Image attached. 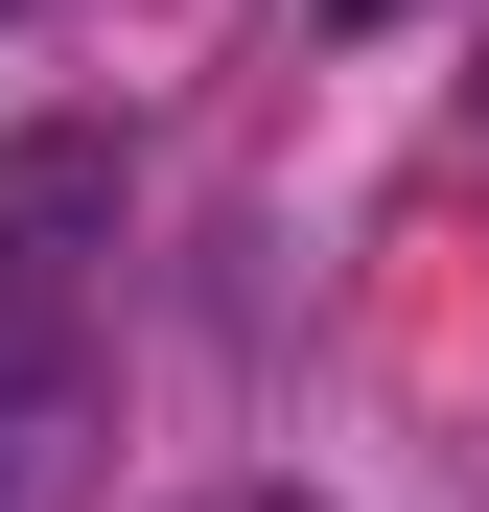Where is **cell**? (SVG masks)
Listing matches in <instances>:
<instances>
[{"label": "cell", "mask_w": 489, "mask_h": 512, "mask_svg": "<svg viewBox=\"0 0 489 512\" xmlns=\"http://www.w3.org/2000/svg\"><path fill=\"white\" fill-rule=\"evenodd\" d=\"M187 512H326V489H187Z\"/></svg>", "instance_id": "7a4b0ae2"}, {"label": "cell", "mask_w": 489, "mask_h": 512, "mask_svg": "<svg viewBox=\"0 0 489 512\" xmlns=\"http://www.w3.org/2000/svg\"><path fill=\"white\" fill-rule=\"evenodd\" d=\"M94 256H117V140L94 117H24L0 140V373H70Z\"/></svg>", "instance_id": "6da1fadb"}]
</instances>
